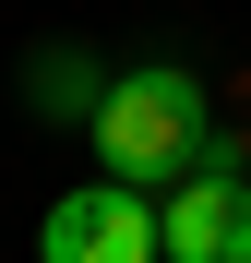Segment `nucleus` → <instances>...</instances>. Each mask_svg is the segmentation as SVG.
<instances>
[{
    "label": "nucleus",
    "mask_w": 251,
    "mask_h": 263,
    "mask_svg": "<svg viewBox=\"0 0 251 263\" xmlns=\"http://www.w3.org/2000/svg\"><path fill=\"white\" fill-rule=\"evenodd\" d=\"M36 263H156V192L84 180L36 215Z\"/></svg>",
    "instance_id": "obj_2"
},
{
    "label": "nucleus",
    "mask_w": 251,
    "mask_h": 263,
    "mask_svg": "<svg viewBox=\"0 0 251 263\" xmlns=\"http://www.w3.org/2000/svg\"><path fill=\"white\" fill-rule=\"evenodd\" d=\"M156 263H251V180L191 167L180 192H156Z\"/></svg>",
    "instance_id": "obj_3"
},
{
    "label": "nucleus",
    "mask_w": 251,
    "mask_h": 263,
    "mask_svg": "<svg viewBox=\"0 0 251 263\" xmlns=\"http://www.w3.org/2000/svg\"><path fill=\"white\" fill-rule=\"evenodd\" d=\"M24 96L60 108V120H96V108H108V72L84 60V48H48V60H24Z\"/></svg>",
    "instance_id": "obj_4"
},
{
    "label": "nucleus",
    "mask_w": 251,
    "mask_h": 263,
    "mask_svg": "<svg viewBox=\"0 0 251 263\" xmlns=\"http://www.w3.org/2000/svg\"><path fill=\"white\" fill-rule=\"evenodd\" d=\"M96 132V156H108V180H167L180 192L191 180V156H203V132H216V96H203V72L191 60H144V72H108V108L84 120Z\"/></svg>",
    "instance_id": "obj_1"
}]
</instances>
